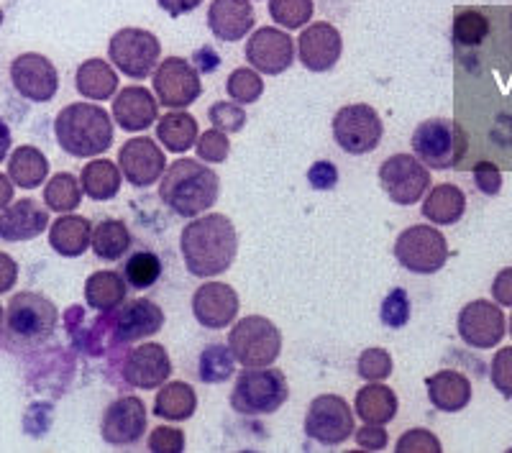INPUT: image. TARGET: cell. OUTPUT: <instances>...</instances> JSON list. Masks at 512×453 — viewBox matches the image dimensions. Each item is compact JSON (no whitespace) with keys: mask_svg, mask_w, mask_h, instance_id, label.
<instances>
[{"mask_svg":"<svg viewBox=\"0 0 512 453\" xmlns=\"http://www.w3.org/2000/svg\"><path fill=\"white\" fill-rule=\"evenodd\" d=\"M180 251L192 277L210 279L228 272L239 251V231L228 215L210 213L182 228Z\"/></svg>","mask_w":512,"mask_h":453,"instance_id":"obj_1","label":"cell"},{"mask_svg":"<svg viewBox=\"0 0 512 453\" xmlns=\"http://www.w3.org/2000/svg\"><path fill=\"white\" fill-rule=\"evenodd\" d=\"M221 195L216 169L198 159H177L164 169L159 180V198L180 218H198L210 210Z\"/></svg>","mask_w":512,"mask_h":453,"instance_id":"obj_2","label":"cell"},{"mask_svg":"<svg viewBox=\"0 0 512 453\" xmlns=\"http://www.w3.org/2000/svg\"><path fill=\"white\" fill-rule=\"evenodd\" d=\"M54 136L70 157L95 159L113 146V121L98 103H70L54 118Z\"/></svg>","mask_w":512,"mask_h":453,"instance_id":"obj_3","label":"cell"},{"mask_svg":"<svg viewBox=\"0 0 512 453\" xmlns=\"http://www.w3.org/2000/svg\"><path fill=\"white\" fill-rule=\"evenodd\" d=\"M290 397V384L277 366H246L231 392V407L246 418L277 413Z\"/></svg>","mask_w":512,"mask_h":453,"instance_id":"obj_4","label":"cell"},{"mask_svg":"<svg viewBox=\"0 0 512 453\" xmlns=\"http://www.w3.org/2000/svg\"><path fill=\"white\" fill-rule=\"evenodd\" d=\"M59 313L49 297L39 292H18L11 297L6 308V338L11 346H39L52 338L57 328Z\"/></svg>","mask_w":512,"mask_h":453,"instance_id":"obj_5","label":"cell"},{"mask_svg":"<svg viewBox=\"0 0 512 453\" xmlns=\"http://www.w3.org/2000/svg\"><path fill=\"white\" fill-rule=\"evenodd\" d=\"M413 154L428 169H451L466 157L469 139L466 131L456 121L448 118H431L423 121L413 131Z\"/></svg>","mask_w":512,"mask_h":453,"instance_id":"obj_6","label":"cell"},{"mask_svg":"<svg viewBox=\"0 0 512 453\" xmlns=\"http://www.w3.org/2000/svg\"><path fill=\"white\" fill-rule=\"evenodd\" d=\"M228 349L241 366H269L282 354V333L264 315H246L239 323L233 320Z\"/></svg>","mask_w":512,"mask_h":453,"instance_id":"obj_7","label":"cell"},{"mask_svg":"<svg viewBox=\"0 0 512 453\" xmlns=\"http://www.w3.org/2000/svg\"><path fill=\"white\" fill-rule=\"evenodd\" d=\"M162 41L146 29L116 31L108 41V59L118 72H123L131 80H146L162 62Z\"/></svg>","mask_w":512,"mask_h":453,"instance_id":"obj_8","label":"cell"},{"mask_svg":"<svg viewBox=\"0 0 512 453\" xmlns=\"http://www.w3.org/2000/svg\"><path fill=\"white\" fill-rule=\"evenodd\" d=\"M395 256L413 274H436L448 262V241L436 226H410L397 236Z\"/></svg>","mask_w":512,"mask_h":453,"instance_id":"obj_9","label":"cell"},{"mask_svg":"<svg viewBox=\"0 0 512 453\" xmlns=\"http://www.w3.org/2000/svg\"><path fill=\"white\" fill-rule=\"evenodd\" d=\"M384 136V123L379 113L367 103L344 105L333 116V139L346 154H372Z\"/></svg>","mask_w":512,"mask_h":453,"instance_id":"obj_10","label":"cell"},{"mask_svg":"<svg viewBox=\"0 0 512 453\" xmlns=\"http://www.w3.org/2000/svg\"><path fill=\"white\" fill-rule=\"evenodd\" d=\"M354 413L338 395H320L305 413V436L320 446H341L354 436Z\"/></svg>","mask_w":512,"mask_h":453,"instance_id":"obj_11","label":"cell"},{"mask_svg":"<svg viewBox=\"0 0 512 453\" xmlns=\"http://www.w3.org/2000/svg\"><path fill=\"white\" fill-rule=\"evenodd\" d=\"M154 95L169 111H185L203 95L198 67L182 57H167L154 70Z\"/></svg>","mask_w":512,"mask_h":453,"instance_id":"obj_12","label":"cell"},{"mask_svg":"<svg viewBox=\"0 0 512 453\" xmlns=\"http://www.w3.org/2000/svg\"><path fill=\"white\" fill-rule=\"evenodd\" d=\"M431 182V169L415 154H392L379 167V185L397 205L420 203Z\"/></svg>","mask_w":512,"mask_h":453,"instance_id":"obj_13","label":"cell"},{"mask_svg":"<svg viewBox=\"0 0 512 453\" xmlns=\"http://www.w3.org/2000/svg\"><path fill=\"white\" fill-rule=\"evenodd\" d=\"M459 336L466 346L472 349H492L500 346V341L507 333V320L497 302L489 300H472L464 305L459 313Z\"/></svg>","mask_w":512,"mask_h":453,"instance_id":"obj_14","label":"cell"},{"mask_svg":"<svg viewBox=\"0 0 512 453\" xmlns=\"http://www.w3.org/2000/svg\"><path fill=\"white\" fill-rule=\"evenodd\" d=\"M11 82L21 98L31 103H49L59 90V72L44 54L26 52L11 62Z\"/></svg>","mask_w":512,"mask_h":453,"instance_id":"obj_15","label":"cell"},{"mask_svg":"<svg viewBox=\"0 0 512 453\" xmlns=\"http://www.w3.org/2000/svg\"><path fill=\"white\" fill-rule=\"evenodd\" d=\"M118 169H121L128 185L144 190V187H152L154 182L162 180L164 169H167V157L154 139L134 136L118 151Z\"/></svg>","mask_w":512,"mask_h":453,"instance_id":"obj_16","label":"cell"},{"mask_svg":"<svg viewBox=\"0 0 512 453\" xmlns=\"http://www.w3.org/2000/svg\"><path fill=\"white\" fill-rule=\"evenodd\" d=\"M246 59L259 75H282L295 62V41L287 31L262 26L246 41Z\"/></svg>","mask_w":512,"mask_h":453,"instance_id":"obj_17","label":"cell"},{"mask_svg":"<svg viewBox=\"0 0 512 453\" xmlns=\"http://www.w3.org/2000/svg\"><path fill=\"white\" fill-rule=\"evenodd\" d=\"M172 374V361L162 343H141L126 354L121 364V377L136 390H157Z\"/></svg>","mask_w":512,"mask_h":453,"instance_id":"obj_18","label":"cell"},{"mask_svg":"<svg viewBox=\"0 0 512 453\" xmlns=\"http://www.w3.org/2000/svg\"><path fill=\"white\" fill-rule=\"evenodd\" d=\"M239 308V292L226 282H205L192 295V315L198 320V326L208 331H223L233 326Z\"/></svg>","mask_w":512,"mask_h":453,"instance_id":"obj_19","label":"cell"},{"mask_svg":"<svg viewBox=\"0 0 512 453\" xmlns=\"http://www.w3.org/2000/svg\"><path fill=\"white\" fill-rule=\"evenodd\" d=\"M295 49L305 70L328 72L336 67L341 54H344V39H341V31L336 26L318 21V24H310L308 29L300 31Z\"/></svg>","mask_w":512,"mask_h":453,"instance_id":"obj_20","label":"cell"},{"mask_svg":"<svg viewBox=\"0 0 512 453\" xmlns=\"http://www.w3.org/2000/svg\"><path fill=\"white\" fill-rule=\"evenodd\" d=\"M146 433V407L139 397H121L105 407L100 436L111 446H134Z\"/></svg>","mask_w":512,"mask_h":453,"instance_id":"obj_21","label":"cell"},{"mask_svg":"<svg viewBox=\"0 0 512 453\" xmlns=\"http://www.w3.org/2000/svg\"><path fill=\"white\" fill-rule=\"evenodd\" d=\"M164 310L157 302L139 297L116 310L113 318V341L116 343H136L144 338L157 336L164 328Z\"/></svg>","mask_w":512,"mask_h":453,"instance_id":"obj_22","label":"cell"},{"mask_svg":"<svg viewBox=\"0 0 512 453\" xmlns=\"http://www.w3.org/2000/svg\"><path fill=\"white\" fill-rule=\"evenodd\" d=\"M113 121L128 134L152 128L159 121L157 95L141 85H128L113 100Z\"/></svg>","mask_w":512,"mask_h":453,"instance_id":"obj_23","label":"cell"},{"mask_svg":"<svg viewBox=\"0 0 512 453\" xmlns=\"http://www.w3.org/2000/svg\"><path fill=\"white\" fill-rule=\"evenodd\" d=\"M49 228V208L36 203L34 198H24L0 210V239L8 244L31 241Z\"/></svg>","mask_w":512,"mask_h":453,"instance_id":"obj_24","label":"cell"},{"mask_svg":"<svg viewBox=\"0 0 512 453\" xmlns=\"http://www.w3.org/2000/svg\"><path fill=\"white\" fill-rule=\"evenodd\" d=\"M254 6L251 0H213L208 8V26L213 36L221 41L244 39L254 29Z\"/></svg>","mask_w":512,"mask_h":453,"instance_id":"obj_25","label":"cell"},{"mask_svg":"<svg viewBox=\"0 0 512 453\" xmlns=\"http://www.w3.org/2000/svg\"><path fill=\"white\" fill-rule=\"evenodd\" d=\"M428 400L441 413H461L472 402V382L456 369H441L425 379Z\"/></svg>","mask_w":512,"mask_h":453,"instance_id":"obj_26","label":"cell"},{"mask_svg":"<svg viewBox=\"0 0 512 453\" xmlns=\"http://www.w3.org/2000/svg\"><path fill=\"white\" fill-rule=\"evenodd\" d=\"M90 239H93V223L85 215L62 213L49 226V246L67 259L85 254L90 249Z\"/></svg>","mask_w":512,"mask_h":453,"instance_id":"obj_27","label":"cell"},{"mask_svg":"<svg viewBox=\"0 0 512 453\" xmlns=\"http://www.w3.org/2000/svg\"><path fill=\"white\" fill-rule=\"evenodd\" d=\"M75 88L88 100H111L118 90V72L105 59H85L77 67Z\"/></svg>","mask_w":512,"mask_h":453,"instance_id":"obj_28","label":"cell"},{"mask_svg":"<svg viewBox=\"0 0 512 453\" xmlns=\"http://www.w3.org/2000/svg\"><path fill=\"white\" fill-rule=\"evenodd\" d=\"M128 285L123 274L113 272V269H103V272L90 274L85 282V302L98 313H113L126 302Z\"/></svg>","mask_w":512,"mask_h":453,"instance_id":"obj_29","label":"cell"},{"mask_svg":"<svg viewBox=\"0 0 512 453\" xmlns=\"http://www.w3.org/2000/svg\"><path fill=\"white\" fill-rule=\"evenodd\" d=\"M152 410L157 418L172 420V423L190 420L198 410V392L187 382H164L159 387Z\"/></svg>","mask_w":512,"mask_h":453,"instance_id":"obj_30","label":"cell"},{"mask_svg":"<svg viewBox=\"0 0 512 453\" xmlns=\"http://www.w3.org/2000/svg\"><path fill=\"white\" fill-rule=\"evenodd\" d=\"M466 213V195L456 185H436L423 200V218L436 226H454Z\"/></svg>","mask_w":512,"mask_h":453,"instance_id":"obj_31","label":"cell"},{"mask_svg":"<svg viewBox=\"0 0 512 453\" xmlns=\"http://www.w3.org/2000/svg\"><path fill=\"white\" fill-rule=\"evenodd\" d=\"M82 192L93 198L95 203H105V200H113L121 192L123 177L121 169L113 159H95L82 167L80 175Z\"/></svg>","mask_w":512,"mask_h":453,"instance_id":"obj_32","label":"cell"},{"mask_svg":"<svg viewBox=\"0 0 512 453\" xmlns=\"http://www.w3.org/2000/svg\"><path fill=\"white\" fill-rule=\"evenodd\" d=\"M354 410L364 423L387 425L397 415V395L382 382H369L367 387L356 392Z\"/></svg>","mask_w":512,"mask_h":453,"instance_id":"obj_33","label":"cell"},{"mask_svg":"<svg viewBox=\"0 0 512 453\" xmlns=\"http://www.w3.org/2000/svg\"><path fill=\"white\" fill-rule=\"evenodd\" d=\"M8 177H11V182L16 187L34 190L41 182H47L49 159L36 146H18V149H13L11 159H8Z\"/></svg>","mask_w":512,"mask_h":453,"instance_id":"obj_34","label":"cell"},{"mask_svg":"<svg viewBox=\"0 0 512 453\" xmlns=\"http://www.w3.org/2000/svg\"><path fill=\"white\" fill-rule=\"evenodd\" d=\"M198 121L185 111H169L157 121V139L172 154H185L198 141Z\"/></svg>","mask_w":512,"mask_h":453,"instance_id":"obj_35","label":"cell"},{"mask_svg":"<svg viewBox=\"0 0 512 453\" xmlns=\"http://www.w3.org/2000/svg\"><path fill=\"white\" fill-rule=\"evenodd\" d=\"M90 249L95 251L98 259L103 262H118L121 256L128 254L131 249V231L118 218H105L93 228V239H90Z\"/></svg>","mask_w":512,"mask_h":453,"instance_id":"obj_36","label":"cell"},{"mask_svg":"<svg viewBox=\"0 0 512 453\" xmlns=\"http://www.w3.org/2000/svg\"><path fill=\"white\" fill-rule=\"evenodd\" d=\"M198 374L205 384H223L236 374V359L223 343H208L200 351Z\"/></svg>","mask_w":512,"mask_h":453,"instance_id":"obj_37","label":"cell"},{"mask_svg":"<svg viewBox=\"0 0 512 453\" xmlns=\"http://www.w3.org/2000/svg\"><path fill=\"white\" fill-rule=\"evenodd\" d=\"M44 203L54 213H72L82 203V185L70 172H59L44 187Z\"/></svg>","mask_w":512,"mask_h":453,"instance_id":"obj_38","label":"cell"},{"mask_svg":"<svg viewBox=\"0 0 512 453\" xmlns=\"http://www.w3.org/2000/svg\"><path fill=\"white\" fill-rule=\"evenodd\" d=\"M162 277V259L154 251H136L123 264V279L134 290H149Z\"/></svg>","mask_w":512,"mask_h":453,"instance_id":"obj_39","label":"cell"},{"mask_svg":"<svg viewBox=\"0 0 512 453\" xmlns=\"http://www.w3.org/2000/svg\"><path fill=\"white\" fill-rule=\"evenodd\" d=\"M313 11V0H269V16L274 18V24H280L287 31L308 26Z\"/></svg>","mask_w":512,"mask_h":453,"instance_id":"obj_40","label":"cell"},{"mask_svg":"<svg viewBox=\"0 0 512 453\" xmlns=\"http://www.w3.org/2000/svg\"><path fill=\"white\" fill-rule=\"evenodd\" d=\"M489 36V18L484 13L466 8L454 18V39L459 47H479Z\"/></svg>","mask_w":512,"mask_h":453,"instance_id":"obj_41","label":"cell"},{"mask_svg":"<svg viewBox=\"0 0 512 453\" xmlns=\"http://www.w3.org/2000/svg\"><path fill=\"white\" fill-rule=\"evenodd\" d=\"M226 90L228 95H231V100H236V103L241 105H249L256 103V100L264 95V80L254 67H251V70L249 67H239V70H233L231 75H228Z\"/></svg>","mask_w":512,"mask_h":453,"instance_id":"obj_42","label":"cell"},{"mask_svg":"<svg viewBox=\"0 0 512 453\" xmlns=\"http://www.w3.org/2000/svg\"><path fill=\"white\" fill-rule=\"evenodd\" d=\"M208 118L213 123V128L223 131V134H239L241 128L246 126V111L241 108V103L236 100H221V103H213L208 108Z\"/></svg>","mask_w":512,"mask_h":453,"instance_id":"obj_43","label":"cell"},{"mask_svg":"<svg viewBox=\"0 0 512 453\" xmlns=\"http://www.w3.org/2000/svg\"><path fill=\"white\" fill-rule=\"evenodd\" d=\"M379 318L387 328H405L410 320V295L402 287L387 292L379 308Z\"/></svg>","mask_w":512,"mask_h":453,"instance_id":"obj_44","label":"cell"},{"mask_svg":"<svg viewBox=\"0 0 512 453\" xmlns=\"http://www.w3.org/2000/svg\"><path fill=\"white\" fill-rule=\"evenodd\" d=\"M392 356L387 349H367L361 351L359 356V366H356V372H359L361 379H367V382H384V379L392 374Z\"/></svg>","mask_w":512,"mask_h":453,"instance_id":"obj_45","label":"cell"},{"mask_svg":"<svg viewBox=\"0 0 512 453\" xmlns=\"http://www.w3.org/2000/svg\"><path fill=\"white\" fill-rule=\"evenodd\" d=\"M195 149H198V159L200 162H208V164H221L226 162L228 154H231V141L223 131L218 128H210L205 134L198 136L195 141Z\"/></svg>","mask_w":512,"mask_h":453,"instance_id":"obj_46","label":"cell"},{"mask_svg":"<svg viewBox=\"0 0 512 453\" xmlns=\"http://www.w3.org/2000/svg\"><path fill=\"white\" fill-rule=\"evenodd\" d=\"M489 379L502 397L512 400V346L497 351L492 364H489Z\"/></svg>","mask_w":512,"mask_h":453,"instance_id":"obj_47","label":"cell"},{"mask_svg":"<svg viewBox=\"0 0 512 453\" xmlns=\"http://www.w3.org/2000/svg\"><path fill=\"white\" fill-rule=\"evenodd\" d=\"M397 453H441V441L433 436L431 430L425 428H413L408 433H402L400 441H397Z\"/></svg>","mask_w":512,"mask_h":453,"instance_id":"obj_48","label":"cell"},{"mask_svg":"<svg viewBox=\"0 0 512 453\" xmlns=\"http://www.w3.org/2000/svg\"><path fill=\"white\" fill-rule=\"evenodd\" d=\"M185 433L180 428L159 425L152 430V436L146 441V448L152 453H182L185 451Z\"/></svg>","mask_w":512,"mask_h":453,"instance_id":"obj_49","label":"cell"},{"mask_svg":"<svg viewBox=\"0 0 512 453\" xmlns=\"http://www.w3.org/2000/svg\"><path fill=\"white\" fill-rule=\"evenodd\" d=\"M474 182H477V190L484 192V195H497L502 190L500 167L492 162H477L474 164Z\"/></svg>","mask_w":512,"mask_h":453,"instance_id":"obj_50","label":"cell"},{"mask_svg":"<svg viewBox=\"0 0 512 453\" xmlns=\"http://www.w3.org/2000/svg\"><path fill=\"white\" fill-rule=\"evenodd\" d=\"M308 182L313 190H333L338 185V167L333 162H328V159H320V162H315L308 169Z\"/></svg>","mask_w":512,"mask_h":453,"instance_id":"obj_51","label":"cell"},{"mask_svg":"<svg viewBox=\"0 0 512 453\" xmlns=\"http://www.w3.org/2000/svg\"><path fill=\"white\" fill-rule=\"evenodd\" d=\"M354 438L359 443V448H364V451H384L387 443H390L387 428L377 423H367L364 428L354 430Z\"/></svg>","mask_w":512,"mask_h":453,"instance_id":"obj_52","label":"cell"},{"mask_svg":"<svg viewBox=\"0 0 512 453\" xmlns=\"http://www.w3.org/2000/svg\"><path fill=\"white\" fill-rule=\"evenodd\" d=\"M492 297H495L497 305L512 308V267H505L502 272H497L495 282H492Z\"/></svg>","mask_w":512,"mask_h":453,"instance_id":"obj_53","label":"cell"},{"mask_svg":"<svg viewBox=\"0 0 512 453\" xmlns=\"http://www.w3.org/2000/svg\"><path fill=\"white\" fill-rule=\"evenodd\" d=\"M18 279V264L13 256H8L6 251H0V295L13 290Z\"/></svg>","mask_w":512,"mask_h":453,"instance_id":"obj_54","label":"cell"},{"mask_svg":"<svg viewBox=\"0 0 512 453\" xmlns=\"http://www.w3.org/2000/svg\"><path fill=\"white\" fill-rule=\"evenodd\" d=\"M157 3H159V8H162V11H167L172 18H180V16H185V13L195 11V8H198L203 0H157Z\"/></svg>","mask_w":512,"mask_h":453,"instance_id":"obj_55","label":"cell"},{"mask_svg":"<svg viewBox=\"0 0 512 453\" xmlns=\"http://www.w3.org/2000/svg\"><path fill=\"white\" fill-rule=\"evenodd\" d=\"M195 67H198V72H213L216 67H221V57H218L216 52L210 47H203L195 52Z\"/></svg>","mask_w":512,"mask_h":453,"instance_id":"obj_56","label":"cell"},{"mask_svg":"<svg viewBox=\"0 0 512 453\" xmlns=\"http://www.w3.org/2000/svg\"><path fill=\"white\" fill-rule=\"evenodd\" d=\"M13 182L8 175H0V210L8 208L13 203Z\"/></svg>","mask_w":512,"mask_h":453,"instance_id":"obj_57","label":"cell"},{"mask_svg":"<svg viewBox=\"0 0 512 453\" xmlns=\"http://www.w3.org/2000/svg\"><path fill=\"white\" fill-rule=\"evenodd\" d=\"M11 128H8V123L0 118V162H6L8 151H11Z\"/></svg>","mask_w":512,"mask_h":453,"instance_id":"obj_58","label":"cell"},{"mask_svg":"<svg viewBox=\"0 0 512 453\" xmlns=\"http://www.w3.org/2000/svg\"><path fill=\"white\" fill-rule=\"evenodd\" d=\"M3 320H6V310H3V305H0V333H3Z\"/></svg>","mask_w":512,"mask_h":453,"instance_id":"obj_59","label":"cell"},{"mask_svg":"<svg viewBox=\"0 0 512 453\" xmlns=\"http://www.w3.org/2000/svg\"><path fill=\"white\" fill-rule=\"evenodd\" d=\"M507 331H510V336H512V318H510V323H507Z\"/></svg>","mask_w":512,"mask_h":453,"instance_id":"obj_60","label":"cell"},{"mask_svg":"<svg viewBox=\"0 0 512 453\" xmlns=\"http://www.w3.org/2000/svg\"><path fill=\"white\" fill-rule=\"evenodd\" d=\"M0 26H3V8H0Z\"/></svg>","mask_w":512,"mask_h":453,"instance_id":"obj_61","label":"cell"},{"mask_svg":"<svg viewBox=\"0 0 512 453\" xmlns=\"http://www.w3.org/2000/svg\"><path fill=\"white\" fill-rule=\"evenodd\" d=\"M510 26H512V13H510Z\"/></svg>","mask_w":512,"mask_h":453,"instance_id":"obj_62","label":"cell"}]
</instances>
